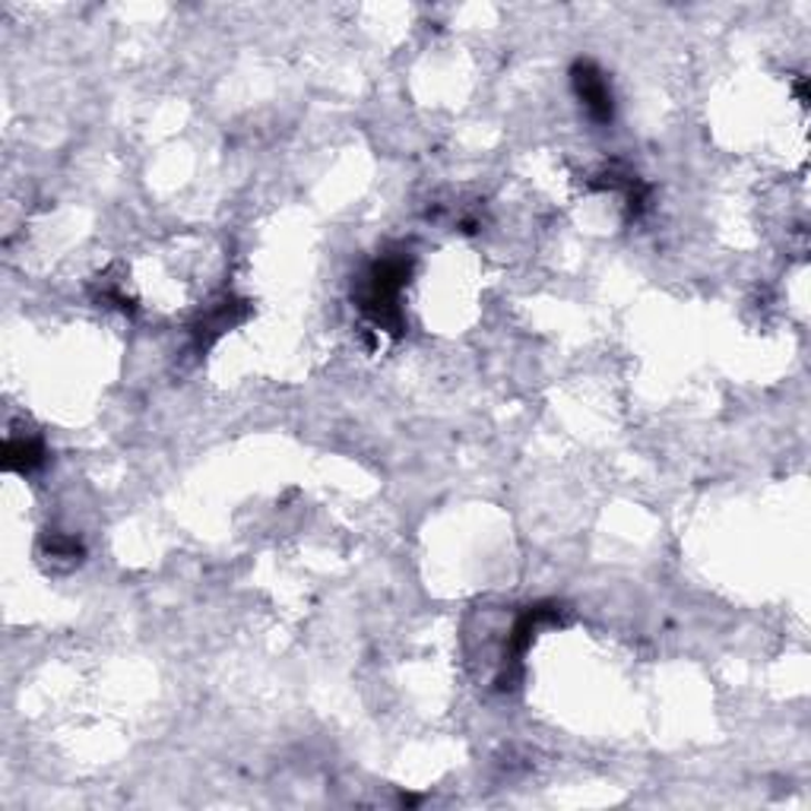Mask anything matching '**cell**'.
<instances>
[{
  "label": "cell",
  "mask_w": 811,
  "mask_h": 811,
  "mask_svg": "<svg viewBox=\"0 0 811 811\" xmlns=\"http://www.w3.org/2000/svg\"><path fill=\"white\" fill-rule=\"evenodd\" d=\"M571 83L593 121L608 124L615 117V95L608 86V76L593 61H577L571 70Z\"/></svg>",
  "instance_id": "obj_2"
},
{
  "label": "cell",
  "mask_w": 811,
  "mask_h": 811,
  "mask_svg": "<svg viewBox=\"0 0 811 811\" xmlns=\"http://www.w3.org/2000/svg\"><path fill=\"white\" fill-rule=\"evenodd\" d=\"M245 317V308H242V301H223V305H216L209 315H203V320L197 324V339H201V346H209L213 339L219 337V333H226L232 324H238Z\"/></svg>",
  "instance_id": "obj_3"
},
{
  "label": "cell",
  "mask_w": 811,
  "mask_h": 811,
  "mask_svg": "<svg viewBox=\"0 0 811 811\" xmlns=\"http://www.w3.org/2000/svg\"><path fill=\"white\" fill-rule=\"evenodd\" d=\"M409 283V260L406 257H381L368 267L365 286H361V311L371 317L378 327L400 333L403 330V311H400V292Z\"/></svg>",
  "instance_id": "obj_1"
},
{
  "label": "cell",
  "mask_w": 811,
  "mask_h": 811,
  "mask_svg": "<svg viewBox=\"0 0 811 811\" xmlns=\"http://www.w3.org/2000/svg\"><path fill=\"white\" fill-rule=\"evenodd\" d=\"M7 470H17V473H32L39 463H42V444L39 441H23V438H10L7 441Z\"/></svg>",
  "instance_id": "obj_4"
}]
</instances>
